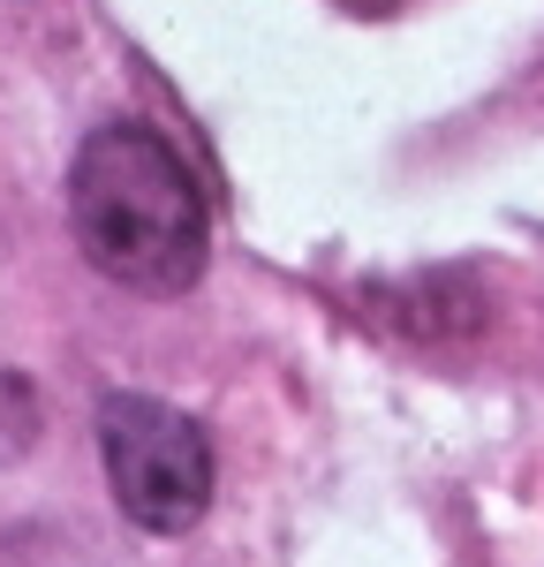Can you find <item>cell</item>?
<instances>
[{"mask_svg": "<svg viewBox=\"0 0 544 567\" xmlns=\"http://www.w3.org/2000/svg\"><path fill=\"white\" fill-rule=\"evenodd\" d=\"M69 227L76 250L136 296L197 288L212 250V219L189 159L144 122H106L84 136L69 167Z\"/></svg>", "mask_w": 544, "mask_h": 567, "instance_id": "cell-1", "label": "cell"}, {"mask_svg": "<svg viewBox=\"0 0 544 567\" xmlns=\"http://www.w3.org/2000/svg\"><path fill=\"white\" fill-rule=\"evenodd\" d=\"M98 454L122 515L151 537H181L212 507V439L159 393H106L98 401Z\"/></svg>", "mask_w": 544, "mask_h": 567, "instance_id": "cell-2", "label": "cell"}, {"mask_svg": "<svg viewBox=\"0 0 544 567\" xmlns=\"http://www.w3.org/2000/svg\"><path fill=\"white\" fill-rule=\"evenodd\" d=\"M39 393H31V379L23 371H8L0 363V462H23L31 446H39Z\"/></svg>", "mask_w": 544, "mask_h": 567, "instance_id": "cell-3", "label": "cell"}]
</instances>
